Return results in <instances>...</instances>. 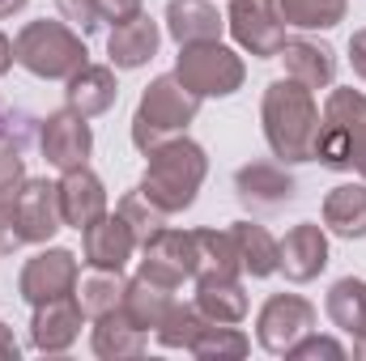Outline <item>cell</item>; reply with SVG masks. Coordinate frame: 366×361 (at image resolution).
Wrapping results in <instances>:
<instances>
[{
    "mask_svg": "<svg viewBox=\"0 0 366 361\" xmlns=\"http://www.w3.org/2000/svg\"><path fill=\"white\" fill-rule=\"evenodd\" d=\"M260 123H264V141L273 149L277 162L294 166V162H311L315 149V132H320V106L315 90H307L294 77H281L264 90L260 102Z\"/></svg>",
    "mask_w": 366,
    "mask_h": 361,
    "instance_id": "6da1fadb",
    "label": "cell"
},
{
    "mask_svg": "<svg viewBox=\"0 0 366 361\" xmlns=\"http://www.w3.org/2000/svg\"><path fill=\"white\" fill-rule=\"evenodd\" d=\"M145 158H149L145 179H141L145 200H154L167 217L192 208L200 183H204V175H209V153H204L192 136H171L167 145L149 149Z\"/></svg>",
    "mask_w": 366,
    "mask_h": 361,
    "instance_id": "7a4b0ae2",
    "label": "cell"
},
{
    "mask_svg": "<svg viewBox=\"0 0 366 361\" xmlns=\"http://www.w3.org/2000/svg\"><path fill=\"white\" fill-rule=\"evenodd\" d=\"M311 162L328 171H358L366 183V93L362 90H332L320 115Z\"/></svg>",
    "mask_w": 366,
    "mask_h": 361,
    "instance_id": "3957f363",
    "label": "cell"
},
{
    "mask_svg": "<svg viewBox=\"0 0 366 361\" xmlns=\"http://www.w3.org/2000/svg\"><path fill=\"white\" fill-rule=\"evenodd\" d=\"M13 56L17 64L39 77V81H69L77 68L90 64V51H86V39L81 30H73L69 21H26L13 39Z\"/></svg>",
    "mask_w": 366,
    "mask_h": 361,
    "instance_id": "277c9868",
    "label": "cell"
},
{
    "mask_svg": "<svg viewBox=\"0 0 366 361\" xmlns=\"http://www.w3.org/2000/svg\"><path fill=\"white\" fill-rule=\"evenodd\" d=\"M200 102L204 98H196L175 73L154 77L137 102V115H132V145L141 153H149V149L167 145L171 136H183L187 123L200 115Z\"/></svg>",
    "mask_w": 366,
    "mask_h": 361,
    "instance_id": "5b68a950",
    "label": "cell"
},
{
    "mask_svg": "<svg viewBox=\"0 0 366 361\" xmlns=\"http://www.w3.org/2000/svg\"><path fill=\"white\" fill-rule=\"evenodd\" d=\"M175 77H179L196 98H230L234 90H243V56L230 51L222 39L213 43H192L179 47V60H175Z\"/></svg>",
    "mask_w": 366,
    "mask_h": 361,
    "instance_id": "8992f818",
    "label": "cell"
},
{
    "mask_svg": "<svg viewBox=\"0 0 366 361\" xmlns=\"http://www.w3.org/2000/svg\"><path fill=\"white\" fill-rule=\"evenodd\" d=\"M307 332H315V306L298 293H273L256 315V340L273 357H285Z\"/></svg>",
    "mask_w": 366,
    "mask_h": 361,
    "instance_id": "52a82bcc",
    "label": "cell"
},
{
    "mask_svg": "<svg viewBox=\"0 0 366 361\" xmlns=\"http://www.w3.org/2000/svg\"><path fill=\"white\" fill-rule=\"evenodd\" d=\"M226 30L256 60H273L285 43V21L277 13V0H230Z\"/></svg>",
    "mask_w": 366,
    "mask_h": 361,
    "instance_id": "ba28073f",
    "label": "cell"
},
{
    "mask_svg": "<svg viewBox=\"0 0 366 361\" xmlns=\"http://www.w3.org/2000/svg\"><path fill=\"white\" fill-rule=\"evenodd\" d=\"M39 149L47 158V166H56L60 175L64 171H77V166H90V153H94V132H90V119L77 115V111H51L39 128Z\"/></svg>",
    "mask_w": 366,
    "mask_h": 361,
    "instance_id": "9c48e42d",
    "label": "cell"
},
{
    "mask_svg": "<svg viewBox=\"0 0 366 361\" xmlns=\"http://www.w3.org/2000/svg\"><path fill=\"white\" fill-rule=\"evenodd\" d=\"M77 280H81V264H77L73 251L43 247L39 255L26 260V268L17 276V293L30 306H39V302H51V298H69L77 289Z\"/></svg>",
    "mask_w": 366,
    "mask_h": 361,
    "instance_id": "30bf717a",
    "label": "cell"
},
{
    "mask_svg": "<svg viewBox=\"0 0 366 361\" xmlns=\"http://www.w3.org/2000/svg\"><path fill=\"white\" fill-rule=\"evenodd\" d=\"M141 276L179 289L183 280L196 276V234L192 230H158L141 247Z\"/></svg>",
    "mask_w": 366,
    "mask_h": 361,
    "instance_id": "8fae6325",
    "label": "cell"
},
{
    "mask_svg": "<svg viewBox=\"0 0 366 361\" xmlns=\"http://www.w3.org/2000/svg\"><path fill=\"white\" fill-rule=\"evenodd\" d=\"M234 195L252 213H277L298 195V183L285 171V162H247L234 171Z\"/></svg>",
    "mask_w": 366,
    "mask_h": 361,
    "instance_id": "7c38bea8",
    "label": "cell"
},
{
    "mask_svg": "<svg viewBox=\"0 0 366 361\" xmlns=\"http://www.w3.org/2000/svg\"><path fill=\"white\" fill-rule=\"evenodd\" d=\"M17 204V225L26 243H51L64 230V213H60V187L47 179H26L21 191L13 195Z\"/></svg>",
    "mask_w": 366,
    "mask_h": 361,
    "instance_id": "4fadbf2b",
    "label": "cell"
},
{
    "mask_svg": "<svg viewBox=\"0 0 366 361\" xmlns=\"http://www.w3.org/2000/svg\"><path fill=\"white\" fill-rule=\"evenodd\" d=\"M137 234L132 225L119 217V213H107L98 217L90 230H81V255L90 268H102V272H124V264L137 255Z\"/></svg>",
    "mask_w": 366,
    "mask_h": 361,
    "instance_id": "5bb4252c",
    "label": "cell"
},
{
    "mask_svg": "<svg viewBox=\"0 0 366 361\" xmlns=\"http://www.w3.org/2000/svg\"><path fill=\"white\" fill-rule=\"evenodd\" d=\"M81 323H86V315H81V306H77L73 293L69 298L39 302L34 306V319H30V345L39 353H64V349L77 345Z\"/></svg>",
    "mask_w": 366,
    "mask_h": 361,
    "instance_id": "9a60e30c",
    "label": "cell"
},
{
    "mask_svg": "<svg viewBox=\"0 0 366 361\" xmlns=\"http://www.w3.org/2000/svg\"><path fill=\"white\" fill-rule=\"evenodd\" d=\"M277 247H281L277 272H285V280H294V285H307L328 268V234L315 221H298Z\"/></svg>",
    "mask_w": 366,
    "mask_h": 361,
    "instance_id": "2e32d148",
    "label": "cell"
},
{
    "mask_svg": "<svg viewBox=\"0 0 366 361\" xmlns=\"http://www.w3.org/2000/svg\"><path fill=\"white\" fill-rule=\"evenodd\" d=\"M60 213H64V225L73 230H90L98 217H107V187L94 175L90 166H77V171H64L60 175Z\"/></svg>",
    "mask_w": 366,
    "mask_h": 361,
    "instance_id": "e0dca14e",
    "label": "cell"
},
{
    "mask_svg": "<svg viewBox=\"0 0 366 361\" xmlns=\"http://www.w3.org/2000/svg\"><path fill=\"white\" fill-rule=\"evenodd\" d=\"M162 47V30L149 13H137L132 21H119L111 26V39H107V56H111V68H145Z\"/></svg>",
    "mask_w": 366,
    "mask_h": 361,
    "instance_id": "ac0fdd59",
    "label": "cell"
},
{
    "mask_svg": "<svg viewBox=\"0 0 366 361\" xmlns=\"http://www.w3.org/2000/svg\"><path fill=\"white\" fill-rule=\"evenodd\" d=\"M281 64H285V77L302 81L307 90H328L332 77H337V51L328 43H315V39H285L281 43Z\"/></svg>",
    "mask_w": 366,
    "mask_h": 361,
    "instance_id": "d6986e66",
    "label": "cell"
},
{
    "mask_svg": "<svg viewBox=\"0 0 366 361\" xmlns=\"http://www.w3.org/2000/svg\"><path fill=\"white\" fill-rule=\"evenodd\" d=\"M119 98V81H115V68L111 64H86L77 68L69 81H64V106L77 111V115H107Z\"/></svg>",
    "mask_w": 366,
    "mask_h": 361,
    "instance_id": "ffe728a7",
    "label": "cell"
},
{
    "mask_svg": "<svg viewBox=\"0 0 366 361\" xmlns=\"http://www.w3.org/2000/svg\"><path fill=\"white\" fill-rule=\"evenodd\" d=\"M222 30H226V17L209 0H171L167 4V34L179 47L213 43V39H222Z\"/></svg>",
    "mask_w": 366,
    "mask_h": 361,
    "instance_id": "44dd1931",
    "label": "cell"
},
{
    "mask_svg": "<svg viewBox=\"0 0 366 361\" xmlns=\"http://www.w3.org/2000/svg\"><path fill=\"white\" fill-rule=\"evenodd\" d=\"M145 336H149V332H141V327L124 315V306H115V310H107V315L94 319L90 345L102 361H124V357H141V353H145Z\"/></svg>",
    "mask_w": 366,
    "mask_h": 361,
    "instance_id": "7402d4cb",
    "label": "cell"
},
{
    "mask_svg": "<svg viewBox=\"0 0 366 361\" xmlns=\"http://www.w3.org/2000/svg\"><path fill=\"white\" fill-rule=\"evenodd\" d=\"M196 306L213 323H243L247 319V293L239 276H200L196 280Z\"/></svg>",
    "mask_w": 366,
    "mask_h": 361,
    "instance_id": "603a6c76",
    "label": "cell"
},
{
    "mask_svg": "<svg viewBox=\"0 0 366 361\" xmlns=\"http://www.w3.org/2000/svg\"><path fill=\"white\" fill-rule=\"evenodd\" d=\"M324 225L337 238H366V183H341L324 195Z\"/></svg>",
    "mask_w": 366,
    "mask_h": 361,
    "instance_id": "cb8c5ba5",
    "label": "cell"
},
{
    "mask_svg": "<svg viewBox=\"0 0 366 361\" xmlns=\"http://www.w3.org/2000/svg\"><path fill=\"white\" fill-rule=\"evenodd\" d=\"M171 302H175V289L171 285H158V280H149V276H132L128 285H124V315L141 327V332H154L158 323H162V315L171 310Z\"/></svg>",
    "mask_w": 366,
    "mask_h": 361,
    "instance_id": "d4e9b609",
    "label": "cell"
},
{
    "mask_svg": "<svg viewBox=\"0 0 366 361\" xmlns=\"http://www.w3.org/2000/svg\"><path fill=\"white\" fill-rule=\"evenodd\" d=\"M328 319L337 332L362 340L366 336V280L362 276H341L332 289H328V302H324Z\"/></svg>",
    "mask_w": 366,
    "mask_h": 361,
    "instance_id": "484cf974",
    "label": "cell"
},
{
    "mask_svg": "<svg viewBox=\"0 0 366 361\" xmlns=\"http://www.w3.org/2000/svg\"><path fill=\"white\" fill-rule=\"evenodd\" d=\"M230 234H234V247H239V260H243V272H247V276H256V280L273 276L277 264H281V247H277V238L264 225H256V221H234Z\"/></svg>",
    "mask_w": 366,
    "mask_h": 361,
    "instance_id": "4316f807",
    "label": "cell"
},
{
    "mask_svg": "<svg viewBox=\"0 0 366 361\" xmlns=\"http://www.w3.org/2000/svg\"><path fill=\"white\" fill-rule=\"evenodd\" d=\"M196 234V276H243V260L230 230H192Z\"/></svg>",
    "mask_w": 366,
    "mask_h": 361,
    "instance_id": "83f0119b",
    "label": "cell"
},
{
    "mask_svg": "<svg viewBox=\"0 0 366 361\" xmlns=\"http://www.w3.org/2000/svg\"><path fill=\"white\" fill-rule=\"evenodd\" d=\"M209 323H213V319H204L196 302H171V310L162 315V323L154 327V336H158L162 349H183V353H187V349L196 345V336H200Z\"/></svg>",
    "mask_w": 366,
    "mask_h": 361,
    "instance_id": "f1b7e54d",
    "label": "cell"
},
{
    "mask_svg": "<svg viewBox=\"0 0 366 361\" xmlns=\"http://www.w3.org/2000/svg\"><path fill=\"white\" fill-rule=\"evenodd\" d=\"M350 0H277V13L294 30H332L345 21Z\"/></svg>",
    "mask_w": 366,
    "mask_h": 361,
    "instance_id": "f546056e",
    "label": "cell"
},
{
    "mask_svg": "<svg viewBox=\"0 0 366 361\" xmlns=\"http://www.w3.org/2000/svg\"><path fill=\"white\" fill-rule=\"evenodd\" d=\"M124 285H128V280H124L119 272L94 268L86 280H77L73 298H77V306H81L86 319H98V315H107V310H115V306L124 302Z\"/></svg>",
    "mask_w": 366,
    "mask_h": 361,
    "instance_id": "4dcf8cb0",
    "label": "cell"
},
{
    "mask_svg": "<svg viewBox=\"0 0 366 361\" xmlns=\"http://www.w3.org/2000/svg\"><path fill=\"white\" fill-rule=\"evenodd\" d=\"M192 357L200 361H239L252 353V340L234 327V323H209L200 336H196V345L187 349Z\"/></svg>",
    "mask_w": 366,
    "mask_h": 361,
    "instance_id": "1f68e13d",
    "label": "cell"
},
{
    "mask_svg": "<svg viewBox=\"0 0 366 361\" xmlns=\"http://www.w3.org/2000/svg\"><path fill=\"white\" fill-rule=\"evenodd\" d=\"M128 225H132V234H137V243L145 247L158 230H167V213L154 204V200H145V191L137 187V191H128L124 200H119V208H115Z\"/></svg>",
    "mask_w": 366,
    "mask_h": 361,
    "instance_id": "d6a6232c",
    "label": "cell"
},
{
    "mask_svg": "<svg viewBox=\"0 0 366 361\" xmlns=\"http://www.w3.org/2000/svg\"><path fill=\"white\" fill-rule=\"evenodd\" d=\"M21 153H26V141H21V132L13 136V123H9V132H0V200L17 195L26 183V158Z\"/></svg>",
    "mask_w": 366,
    "mask_h": 361,
    "instance_id": "836d02e7",
    "label": "cell"
},
{
    "mask_svg": "<svg viewBox=\"0 0 366 361\" xmlns=\"http://www.w3.org/2000/svg\"><path fill=\"white\" fill-rule=\"evenodd\" d=\"M285 357H294V361H315V357H328V361H341L345 357V345H337L332 336H315V332H307Z\"/></svg>",
    "mask_w": 366,
    "mask_h": 361,
    "instance_id": "e575fe53",
    "label": "cell"
},
{
    "mask_svg": "<svg viewBox=\"0 0 366 361\" xmlns=\"http://www.w3.org/2000/svg\"><path fill=\"white\" fill-rule=\"evenodd\" d=\"M56 9L73 30H81V34L98 30V0H56Z\"/></svg>",
    "mask_w": 366,
    "mask_h": 361,
    "instance_id": "d590c367",
    "label": "cell"
},
{
    "mask_svg": "<svg viewBox=\"0 0 366 361\" xmlns=\"http://www.w3.org/2000/svg\"><path fill=\"white\" fill-rule=\"evenodd\" d=\"M26 238H21V225H17V204H13V195L9 200H0V255H9V251H17Z\"/></svg>",
    "mask_w": 366,
    "mask_h": 361,
    "instance_id": "8d00e7d4",
    "label": "cell"
},
{
    "mask_svg": "<svg viewBox=\"0 0 366 361\" xmlns=\"http://www.w3.org/2000/svg\"><path fill=\"white\" fill-rule=\"evenodd\" d=\"M137 13H145L141 0H98V26H102V21L119 26V21H132Z\"/></svg>",
    "mask_w": 366,
    "mask_h": 361,
    "instance_id": "74e56055",
    "label": "cell"
},
{
    "mask_svg": "<svg viewBox=\"0 0 366 361\" xmlns=\"http://www.w3.org/2000/svg\"><path fill=\"white\" fill-rule=\"evenodd\" d=\"M350 64L366 81V30H354V39H350Z\"/></svg>",
    "mask_w": 366,
    "mask_h": 361,
    "instance_id": "f35d334b",
    "label": "cell"
},
{
    "mask_svg": "<svg viewBox=\"0 0 366 361\" xmlns=\"http://www.w3.org/2000/svg\"><path fill=\"white\" fill-rule=\"evenodd\" d=\"M17 357H21V349H17V340H13V327L0 323V361H17Z\"/></svg>",
    "mask_w": 366,
    "mask_h": 361,
    "instance_id": "ab89813d",
    "label": "cell"
},
{
    "mask_svg": "<svg viewBox=\"0 0 366 361\" xmlns=\"http://www.w3.org/2000/svg\"><path fill=\"white\" fill-rule=\"evenodd\" d=\"M13 64H17V56H13V39H9V34H0V77H4Z\"/></svg>",
    "mask_w": 366,
    "mask_h": 361,
    "instance_id": "60d3db41",
    "label": "cell"
},
{
    "mask_svg": "<svg viewBox=\"0 0 366 361\" xmlns=\"http://www.w3.org/2000/svg\"><path fill=\"white\" fill-rule=\"evenodd\" d=\"M26 4H30V0H0V21H4V17H13V13H21Z\"/></svg>",
    "mask_w": 366,
    "mask_h": 361,
    "instance_id": "b9f144b4",
    "label": "cell"
},
{
    "mask_svg": "<svg viewBox=\"0 0 366 361\" xmlns=\"http://www.w3.org/2000/svg\"><path fill=\"white\" fill-rule=\"evenodd\" d=\"M354 361H366V336L362 340H354Z\"/></svg>",
    "mask_w": 366,
    "mask_h": 361,
    "instance_id": "7bdbcfd3",
    "label": "cell"
}]
</instances>
